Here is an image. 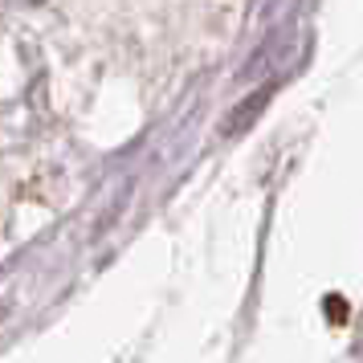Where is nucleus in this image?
Instances as JSON below:
<instances>
[{"mask_svg": "<svg viewBox=\"0 0 363 363\" xmlns=\"http://www.w3.org/2000/svg\"><path fill=\"white\" fill-rule=\"evenodd\" d=\"M269 90H274V86H262V90H257L253 99L241 102V106H237V111H233V115L225 118V135H241V131H249V123L262 115V106L269 102Z\"/></svg>", "mask_w": 363, "mask_h": 363, "instance_id": "nucleus-1", "label": "nucleus"}]
</instances>
